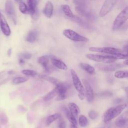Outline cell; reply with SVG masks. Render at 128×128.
I'll use <instances>...</instances> for the list:
<instances>
[{
  "label": "cell",
  "instance_id": "obj_1",
  "mask_svg": "<svg viewBox=\"0 0 128 128\" xmlns=\"http://www.w3.org/2000/svg\"><path fill=\"white\" fill-rule=\"evenodd\" d=\"M126 104H119L107 110L103 115V121L104 123L110 122L113 118L117 117L126 108Z\"/></svg>",
  "mask_w": 128,
  "mask_h": 128
},
{
  "label": "cell",
  "instance_id": "obj_2",
  "mask_svg": "<svg viewBox=\"0 0 128 128\" xmlns=\"http://www.w3.org/2000/svg\"><path fill=\"white\" fill-rule=\"evenodd\" d=\"M70 72L73 84L75 89L78 92V96L80 100H83L85 98L84 88V85L78 76L76 72L73 69H71Z\"/></svg>",
  "mask_w": 128,
  "mask_h": 128
},
{
  "label": "cell",
  "instance_id": "obj_3",
  "mask_svg": "<svg viewBox=\"0 0 128 128\" xmlns=\"http://www.w3.org/2000/svg\"><path fill=\"white\" fill-rule=\"evenodd\" d=\"M128 18V8L126 7L116 16L112 24V29L113 30H119L122 25L126 22Z\"/></svg>",
  "mask_w": 128,
  "mask_h": 128
},
{
  "label": "cell",
  "instance_id": "obj_4",
  "mask_svg": "<svg viewBox=\"0 0 128 128\" xmlns=\"http://www.w3.org/2000/svg\"><path fill=\"white\" fill-rule=\"evenodd\" d=\"M86 57L90 60L102 62L104 64H111L116 60L110 55H100V54H86Z\"/></svg>",
  "mask_w": 128,
  "mask_h": 128
},
{
  "label": "cell",
  "instance_id": "obj_5",
  "mask_svg": "<svg viewBox=\"0 0 128 128\" xmlns=\"http://www.w3.org/2000/svg\"><path fill=\"white\" fill-rule=\"evenodd\" d=\"M62 33L66 38L74 42H88V38L70 29H66L63 30Z\"/></svg>",
  "mask_w": 128,
  "mask_h": 128
},
{
  "label": "cell",
  "instance_id": "obj_6",
  "mask_svg": "<svg viewBox=\"0 0 128 128\" xmlns=\"http://www.w3.org/2000/svg\"><path fill=\"white\" fill-rule=\"evenodd\" d=\"M88 50L90 52L104 53V54H107L109 55H112V54H115L119 53H126V52H124L122 50H121L120 49L112 48V47H108V46L90 47L89 48Z\"/></svg>",
  "mask_w": 128,
  "mask_h": 128
},
{
  "label": "cell",
  "instance_id": "obj_7",
  "mask_svg": "<svg viewBox=\"0 0 128 128\" xmlns=\"http://www.w3.org/2000/svg\"><path fill=\"white\" fill-rule=\"evenodd\" d=\"M119 0H105L99 13L100 17H104L108 14L118 3Z\"/></svg>",
  "mask_w": 128,
  "mask_h": 128
},
{
  "label": "cell",
  "instance_id": "obj_8",
  "mask_svg": "<svg viewBox=\"0 0 128 128\" xmlns=\"http://www.w3.org/2000/svg\"><path fill=\"white\" fill-rule=\"evenodd\" d=\"M38 1V0H26L28 14H30L32 18L35 20H36L39 16V14L37 8Z\"/></svg>",
  "mask_w": 128,
  "mask_h": 128
},
{
  "label": "cell",
  "instance_id": "obj_9",
  "mask_svg": "<svg viewBox=\"0 0 128 128\" xmlns=\"http://www.w3.org/2000/svg\"><path fill=\"white\" fill-rule=\"evenodd\" d=\"M56 86L58 88V91L56 100H62L66 99V92L68 88V84L66 83L60 82Z\"/></svg>",
  "mask_w": 128,
  "mask_h": 128
},
{
  "label": "cell",
  "instance_id": "obj_10",
  "mask_svg": "<svg viewBox=\"0 0 128 128\" xmlns=\"http://www.w3.org/2000/svg\"><path fill=\"white\" fill-rule=\"evenodd\" d=\"M83 85L84 88L85 97L89 102H93L94 100V92L90 84L86 80H83Z\"/></svg>",
  "mask_w": 128,
  "mask_h": 128
},
{
  "label": "cell",
  "instance_id": "obj_11",
  "mask_svg": "<svg viewBox=\"0 0 128 128\" xmlns=\"http://www.w3.org/2000/svg\"><path fill=\"white\" fill-rule=\"evenodd\" d=\"M0 28L2 32L6 36H9L11 34L10 28L5 17L0 12Z\"/></svg>",
  "mask_w": 128,
  "mask_h": 128
},
{
  "label": "cell",
  "instance_id": "obj_12",
  "mask_svg": "<svg viewBox=\"0 0 128 128\" xmlns=\"http://www.w3.org/2000/svg\"><path fill=\"white\" fill-rule=\"evenodd\" d=\"M124 64H108V65H105V64H97V67L98 69L101 70L104 72H112L116 69L122 68L124 67Z\"/></svg>",
  "mask_w": 128,
  "mask_h": 128
},
{
  "label": "cell",
  "instance_id": "obj_13",
  "mask_svg": "<svg viewBox=\"0 0 128 128\" xmlns=\"http://www.w3.org/2000/svg\"><path fill=\"white\" fill-rule=\"evenodd\" d=\"M128 116L127 111L122 114L118 118H116L115 122V124L116 126L120 128H122L126 126L128 124Z\"/></svg>",
  "mask_w": 128,
  "mask_h": 128
},
{
  "label": "cell",
  "instance_id": "obj_14",
  "mask_svg": "<svg viewBox=\"0 0 128 128\" xmlns=\"http://www.w3.org/2000/svg\"><path fill=\"white\" fill-rule=\"evenodd\" d=\"M54 10V6L52 2H47L43 10V14L48 18H50L52 16Z\"/></svg>",
  "mask_w": 128,
  "mask_h": 128
},
{
  "label": "cell",
  "instance_id": "obj_15",
  "mask_svg": "<svg viewBox=\"0 0 128 128\" xmlns=\"http://www.w3.org/2000/svg\"><path fill=\"white\" fill-rule=\"evenodd\" d=\"M68 107L69 108V111L70 114L74 116L76 119L78 118V114L80 112V110L78 106L73 102H70L68 104Z\"/></svg>",
  "mask_w": 128,
  "mask_h": 128
},
{
  "label": "cell",
  "instance_id": "obj_16",
  "mask_svg": "<svg viewBox=\"0 0 128 128\" xmlns=\"http://www.w3.org/2000/svg\"><path fill=\"white\" fill-rule=\"evenodd\" d=\"M50 61L52 64L58 68L63 70H67V66L62 60L56 58H52L50 59Z\"/></svg>",
  "mask_w": 128,
  "mask_h": 128
},
{
  "label": "cell",
  "instance_id": "obj_17",
  "mask_svg": "<svg viewBox=\"0 0 128 128\" xmlns=\"http://www.w3.org/2000/svg\"><path fill=\"white\" fill-rule=\"evenodd\" d=\"M5 10L8 14L12 16H15V11L12 0H6L5 4Z\"/></svg>",
  "mask_w": 128,
  "mask_h": 128
},
{
  "label": "cell",
  "instance_id": "obj_18",
  "mask_svg": "<svg viewBox=\"0 0 128 128\" xmlns=\"http://www.w3.org/2000/svg\"><path fill=\"white\" fill-rule=\"evenodd\" d=\"M48 57L47 56H41L38 59V63L42 66V68L46 72L49 71V67L48 66Z\"/></svg>",
  "mask_w": 128,
  "mask_h": 128
},
{
  "label": "cell",
  "instance_id": "obj_19",
  "mask_svg": "<svg viewBox=\"0 0 128 128\" xmlns=\"http://www.w3.org/2000/svg\"><path fill=\"white\" fill-rule=\"evenodd\" d=\"M38 36V32L36 30H33L30 31L26 36V40L28 42H34Z\"/></svg>",
  "mask_w": 128,
  "mask_h": 128
},
{
  "label": "cell",
  "instance_id": "obj_20",
  "mask_svg": "<svg viewBox=\"0 0 128 128\" xmlns=\"http://www.w3.org/2000/svg\"><path fill=\"white\" fill-rule=\"evenodd\" d=\"M61 8L65 16L68 18H71L74 16V15L71 10V9L69 6L67 4H62L61 6Z\"/></svg>",
  "mask_w": 128,
  "mask_h": 128
},
{
  "label": "cell",
  "instance_id": "obj_21",
  "mask_svg": "<svg viewBox=\"0 0 128 128\" xmlns=\"http://www.w3.org/2000/svg\"><path fill=\"white\" fill-rule=\"evenodd\" d=\"M58 89L56 86L50 92H48L45 96H44L43 98L45 101H48L52 100V98H54L55 96H57V95L58 94Z\"/></svg>",
  "mask_w": 128,
  "mask_h": 128
},
{
  "label": "cell",
  "instance_id": "obj_22",
  "mask_svg": "<svg viewBox=\"0 0 128 128\" xmlns=\"http://www.w3.org/2000/svg\"><path fill=\"white\" fill-rule=\"evenodd\" d=\"M80 66L82 68L90 74H93L95 72V68L94 66L88 64L80 63Z\"/></svg>",
  "mask_w": 128,
  "mask_h": 128
},
{
  "label": "cell",
  "instance_id": "obj_23",
  "mask_svg": "<svg viewBox=\"0 0 128 128\" xmlns=\"http://www.w3.org/2000/svg\"><path fill=\"white\" fill-rule=\"evenodd\" d=\"M60 116H61V115L59 113H56L50 115L48 117V118L46 120V126H49L54 121L60 118Z\"/></svg>",
  "mask_w": 128,
  "mask_h": 128
},
{
  "label": "cell",
  "instance_id": "obj_24",
  "mask_svg": "<svg viewBox=\"0 0 128 128\" xmlns=\"http://www.w3.org/2000/svg\"><path fill=\"white\" fill-rule=\"evenodd\" d=\"M39 77L42 78L44 80H46V81L49 82L50 83H52L53 84H54V85H56L58 82H60V81L58 79L48 76H46V75H44V74H42V75H40Z\"/></svg>",
  "mask_w": 128,
  "mask_h": 128
},
{
  "label": "cell",
  "instance_id": "obj_25",
  "mask_svg": "<svg viewBox=\"0 0 128 128\" xmlns=\"http://www.w3.org/2000/svg\"><path fill=\"white\" fill-rule=\"evenodd\" d=\"M64 111H65L66 116L68 118V120L70 121V123L72 124L77 125L76 119L74 116H72V115L70 114V111L66 108H64Z\"/></svg>",
  "mask_w": 128,
  "mask_h": 128
},
{
  "label": "cell",
  "instance_id": "obj_26",
  "mask_svg": "<svg viewBox=\"0 0 128 128\" xmlns=\"http://www.w3.org/2000/svg\"><path fill=\"white\" fill-rule=\"evenodd\" d=\"M114 76L118 78H127L128 77V72L127 70H118L114 72Z\"/></svg>",
  "mask_w": 128,
  "mask_h": 128
},
{
  "label": "cell",
  "instance_id": "obj_27",
  "mask_svg": "<svg viewBox=\"0 0 128 128\" xmlns=\"http://www.w3.org/2000/svg\"><path fill=\"white\" fill-rule=\"evenodd\" d=\"M78 123L81 127H86L88 124V120L84 115H80L78 117Z\"/></svg>",
  "mask_w": 128,
  "mask_h": 128
},
{
  "label": "cell",
  "instance_id": "obj_28",
  "mask_svg": "<svg viewBox=\"0 0 128 128\" xmlns=\"http://www.w3.org/2000/svg\"><path fill=\"white\" fill-rule=\"evenodd\" d=\"M28 78L23 76H17L14 78L12 80V84H18L26 82Z\"/></svg>",
  "mask_w": 128,
  "mask_h": 128
},
{
  "label": "cell",
  "instance_id": "obj_29",
  "mask_svg": "<svg viewBox=\"0 0 128 128\" xmlns=\"http://www.w3.org/2000/svg\"><path fill=\"white\" fill-rule=\"evenodd\" d=\"M19 10L20 12L24 14H28V10L27 5L24 2H21L19 4Z\"/></svg>",
  "mask_w": 128,
  "mask_h": 128
},
{
  "label": "cell",
  "instance_id": "obj_30",
  "mask_svg": "<svg viewBox=\"0 0 128 128\" xmlns=\"http://www.w3.org/2000/svg\"><path fill=\"white\" fill-rule=\"evenodd\" d=\"M22 73L25 76H34L36 75L37 73L36 71L34 70H28V69H25V70H22L21 71Z\"/></svg>",
  "mask_w": 128,
  "mask_h": 128
},
{
  "label": "cell",
  "instance_id": "obj_31",
  "mask_svg": "<svg viewBox=\"0 0 128 128\" xmlns=\"http://www.w3.org/2000/svg\"><path fill=\"white\" fill-rule=\"evenodd\" d=\"M88 115L89 118L92 120H95L96 118H98V114L97 112L94 110H90L88 113Z\"/></svg>",
  "mask_w": 128,
  "mask_h": 128
},
{
  "label": "cell",
  "instance_id": "obj_32",
  "mask_svg": "<svg viewBox=\"0 0 128 128\" xmlns=\"http://www.w3.org/2000/svg\"><path fill=\"white\" fill-rule=\"evenodd\" d=\"M20 58H22L23 59H30L32 56V54L28 52H24L20 54Z\"/></svg>",
  "mask_w": 128,
  "mask_h": 128
},
{
  "label": "cell",
  "instance_id": "obj_33",
  "mask_svg": "<svg viewBox=\"0 0 128 128\" xmlns=\"http://www.w3.org/2000/svg\"><path fill=\"white\" fill-rule=\"evenodd\" d=\"M58 128H66V123L62 119L60 120L58 122Z\"/></svg>",
  "mask_w": 128,
  "mask_h": 128
},
{
  "label": "cell",
  "instance_id": "obj_34",
  "mask_svg": "<svg viewBox=\"0 0 128 128\" xmlns=\"http://www.w3.org/2000/svg\"><path fill=\"white\" fill-rule=\"evenodd\" d=\"M106 124L104 126H103L101 128H110V122L105 123Z\"/></svg>",
  "mask_w": 128,
  "mask_h": 128
},
{
  "label": "cell",
  "instance_id": "obj_35",
  "mask_svg": "<svg viewBox=\"0 0 128 128\" xmlns=\"http://www.w3.org/2000/svg\"><path fill=\"white\" fill-rule=\"evenodd\" d=\"M19 64L20 65H23L24 64V60L23 58H20L19 59Z\"/></svg>",
  "mask_w": 128,
  "mask_h": 128
},
{
  "label": "cell",
  "instance_id": "obj_36",
  "mask_svg": "<svg viewBox=\"0 0 128 128\" xmlns=\"http://www.w3.org/2000/svg\"><path fill=\"white\" fill-rule=\"evenodd\" d=\"M70 128H78L77 126V125L74 124H70Z\"/></svg>",
  "mask_w": 128,
  "mask_h": 128
},
{
  "label": "cell",
  "instance_id": "obj_37",
  "mask_svg": "<svg viewBox=\"0 0 128 128\" xmlns=\"http://www.w3.org/2000/svg\"><path fill=\"white\" fill-rule=\"evenodd\" d=\"M124 64L126 65V66H128V59H126L125 60H124Z\"/></svg>",
  "mask_w": 128,
  "mask_h": 128
},
{
  "label": "cell",
  "instance_id": "obj_38",
  "mask_svg": "<svg viewBox=\"0 0 128 128\" xmlns=\"http://www.w3.org/2000/svg\"><path fill=\"white\" fill-rule=\"evenodd\" d=\"M8 74H13V73H14V71H13L12 70H10L8 71Z\"/></svg>",
  "mask_w": 128,
  "mask_h": 128
},
{
  "label": "cell",
  "instance_id": "obj_39",
  "mask_svg": "<svg viewBox=\"0 0 128 128\" xmlns=\"http://www.w3.org/2000/svg\"><path fill=\"white\" fill-rule=\"evenodd\" d=\"M11 52H12V49H9V50H8V56H10L11 54Z\"/></svg>",
  "mask_w": 128,
  "mask_h": 128
},
{
  "label": "cell",
  "instance_id": "obj_40",
  "mask_svg": "<svg viewBox=\"0 0 128 128\" xmlns=\"http://www.w3.org/2000/svg\"><path fill=\"white\" fill-rule=\"evenodd\" d=\"M16 2H19V3H20V2H22V0H15Z\"/></svg>",
  "mask_w": 128,
  "mask_h": 128
}]
</instances>
